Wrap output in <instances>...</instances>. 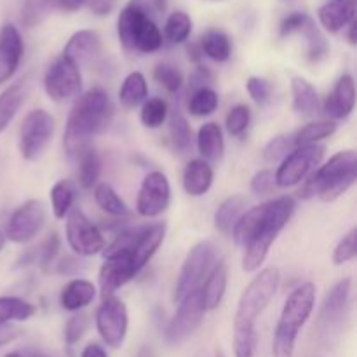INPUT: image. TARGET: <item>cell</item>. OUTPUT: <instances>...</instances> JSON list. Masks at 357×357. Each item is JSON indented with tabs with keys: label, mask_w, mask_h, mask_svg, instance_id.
<instances>
[{
	"label": "cell",
	"mask_w": 357,
	"mask_h": 357,
	"mask_svg": "<svg viewBox=\"0 0 357 357\" xmlns=\"http://www.w3.org/2000/svg\"><path fill=\"white\" fill-rule=\"evenodd\" d=\"M295 199L289 195L264 202L248 209L241 215L232 229V237L237 246L244 250L243 268L246 272H257L267 260L271 246L279 234L286 229L295 213Z\"/></svg>",
	"instance_id": "6da1fadb"
},
{
	"label": "cell",
	"mask_w": 357,
	"mask_h": 357,
	"mask_svg": "<svg viewBox=\"0 0 357 357\" xmlns=\"http://www.w3.org/2000/svg\"><path fill=\"white\" fill-rule=\"evenodd\" d=\"M114 107L110 96L101 87H93L77 98L66 121L63 145L70 155H75L89 145L91 139L110 124Z\"/></svg>",
	"instance_id": "7a4b0ae2"
},
{
	"label": "cell",
	"mask_w": 357,
	"mask_h": 357,
	"mask_svg": "<svg viewBox=\"0 0 357 357\" xmlns=\"http://www.w3.org/2000/svg\"><path fill=\"white\" fill-rule=\"evenodd\" d=\"M357 180V155L354 150H342L328 162L317 167L300 190V197H317L323 202H333L351 190Z\"/></svg>",
	"instance_id": "3957f363"
},
{
	"label": "cell",
	"mask_w": 357,
	"mask_h": 357,
	"mask_svg": "<svg viewBox=\"0 0 357 357\" xmlns=\"http://www.w3.org/2000/svg\"><path fill=\"white\" fill-rule=\"evenodd\" d=\"M314 307H316V286L312 282H303L289 293L274 331L272 356L295 357L300 330L312 316Z\"/></svg>",
	"instance_id": "277c9868"
},
{
	"label": "cell",
	"mask_w": 357,
	"mask_h": 357,
	"mask_svg": "<svg viewBox=\"0 0 357 357\" xmlns=\"http://www.w3.org/2000/svg\"><path fill=\"white\" fill-rule=\"evenodd\" d=\"M117 33L119 40L128 51L142 54L159 51L164 42L162 31L159 30L155 21L131 3H128L119 14Z\"/></svg>",
	"instance_id": "5b68a950"
},
{
	"label": "cell",
	"mask_w": 357,
	"mask_h": 357,
	"mask_svg": "<svg viewBox=\"0 0 357 357\" xmlns=\"http://www.w3.org/2000/svg\"><path fill=\"white\" fill-rule=\"evenodd\" d=\"M281 284V274L275 267L260 271L257 278L244 288L237 303L234 324L237 326H257V319L267 309Z\"/></svg>",
	"instance_id": "8992f818"
},
{
	"label": "cell",
	"mask_w": 357,
	"mask_h": 357,
	"mask_svg": "<svg viewBox=\"0 0 357 357\" xmlns=\"http://www.w3.org/2000/svg\"><path fill=\"white\" fill-rule=\"evenodd\" d=\"M352 309V279L338 281L324 296L317 317V331L321 338L330 342L344 331Z\"/></svg>",
	"instance_id": "52a82bcc"
},
{
	"label": "cell",
	"mask_w": 357,
	"mask_h": 357,
	"mask_svg": "<svg viewBox=\"0 0 357 357\" xmlns=\"http://www.w3.org/2000/svg\"><path fill=\"white\" fill-rule=\"evenodd\" d=\"M216 261L215 246L208 241H201L195 244L185 257L181 265L180 275H178L176 288H174V302L180 303L185 296L197 291L204 282L206 275L209 274L211 267Z\"/></svg>",
	"instance_id": "ba28073f"
},
{
	"label": "cell",
	"mask_w": 357,
	"mask_h": 357,
	"mask_svg": "<svg viewBox=\"0 0 357 357\" xmlns=\"http://www.w3.org/2000/svg\"><path fill=\"white\" fill-rule=\"evenodd\" d=\"M324 159V146L321 145H302L295 146L274 173L275 185L282 188L295 187L305 181Z\"/></svg>",
	"instance_id": "9c48e42d"
},
{
	"label": "cell",
	"mask_w": 357,
	"mask_h": 357,
	"mask_svg": "<svg viewBox=\"0 0 357 357\" xmlns=\"http://www.w3.org/2000/svg\"><path fill=\"white\" fill-rule=\"evenodd\" d=\"M54 135V119L49 112L37 108L24 117L20 129V153L24 160L33 162L42 157Z\"/></svg>",
	"instance_id": "30bf717a"
},
{
	"label": "cell",
	"mask_w": 357,
	"mask_h": 357,
	"mask_svg": "<svg viewBox=\"0 0 357 357\" xmlns=\"http://www.w3.org/2000/svg\"><path fill=\"white\" fill-rule=\"evenodd\" d=\"M206 312L208 310H206L204 303H202L199 289L190 293L188 296H185L178 303V310L171 317L169 323H167L166 330H164V340H166V344L173 345V347L185 344L199 330V326L204 321Z\"/></svg>",
	"instance_id": "8fae6325"
},
{
	"label": "cell",
	"mask_w": 357,
	"mask_h": 357,
	"mask_svg": "<svg viewBox=\"0 0 357 357\" xmlns=\"http://www.w3.org/2000/svg\"><path fill=\"white\" fill-rule=\"evenodd\" d=\"M82 75L80 68L66 56H58L51 61L44 73V91L49 100L63 103L80 93Z\"/></svg>",
	"instance_id": "7c38bea8"
},
{
	"label": "cell",
	"mask_w": 357,
	"mask_h": 357,
	"mask_svg": "<svg viewBox=\"0 0 357 357\" xmlns=\"http://www.w3.org/2000/svg\"><path fill=\"white\" fill-rule=\"evenodd\" d=\"M66 218L65 232L68 246L79 257H94L107 246L103 234L84 215L82 209L72 208Z\"/></svg>",
	"instance_id": "4fadbf2b"
},
{
	"label": "cell",
	"mask_w": 357,
	"mask_h": 357,
	"mask_svg": "<svg viewBox=\"0 0 357 357\" xmlns=\"http://www.w3.org/2000/svg\"><path fill=\"white\" fill-rule=\"evenodd\" d=\"M129 316L128 307L115 295L103 298L96 310V330L101 340L110 349L122 347L128 335Z\"/></svg>",
	"instance_id": "5bb4252c"
},
{
	"label": "cell",
	"mask_w": 357,
	"mask_h": 357,
	"mask_svg": "<svg viewBox=\"0 0 357 357\" xmlns=\"http://www.w3.org/2000/svg\"><path fill=\"white\" fill-rule=\"evenodd\" d=\"M45 223V208L40 201H26L7 220L3 236L14 244H26L40 234Z\"/></svg>",
	"instance_id": "9a60e30c"
},
{
	"label": "cell",
	"mask_w": 357,
	"mask_h": 357,
	"mask_svg": "<svg viewBox=\"0 0 357 357\" xmlns=\"http://www.w3.org/2000/svg\"><path fill=\"white\" fill-rule=\"evenodd\" d=\"M171 204V185L162 171H150L142 181L136 211L143 218H157Z\"/></svg>",
	"instance_id": "2e32d148"
},
{
	"label": "cell",
	"mask_w": 357,
	"mask_h": 357,
	"mask_svg": "<svg viewBox=\"0 0 357 357\" xmlns=\"http://www.w3.org/2000/svg\"><path fill=\"white\" fill-rule=\"evenodd\" d=\"M129 250H131V248H129ZM129 250L103 255L105 261L103 265H101L100 279H98V281H100V289L103 298L115 295L117 289H121L122 286L128 284L131 279H135L136 275L139 274Z\"/></svg>",
	"instance_id": "e0dca14e"
},
{
	"label": "cell",
	"mask_w": 357,
	"mask_h": 357,
	"mask_svg": "<svg viewBox=\"0 0 357 357\" xmlns=\"http://www.w3.org/2000/svg\"><path fill=\"white\" fill-rule=\"evenodd\" d=\"M24 54L23 37L14 24L7 23L0 28V84L14 77Z\"/></svg>",
	"instance_id": "ac0fdd59"
},
{
	"label": "cell",
	"mask_w": 357,
	"mask_h": 357,
	"mask_svg": "<svg viewBox=\"0 0 357 357\" xmlns=\"http://www.w3.org/2000/svg\"><path fill=\"white\" fill-rule=\"evenodd\" d=\"M356 107V82L352 75L344 73L335 84L333 91L324 101V114L331 121H344Z\"/></svg>",
	"instance_id": "d6986e66"
},
{
	"label": "cell",
	"mask_w": 357,
	"mask_h": 357,
	"mask_svg": "<svg viewBox=\"0 0 357 357\" xmlns=\"http://www.w3.org/2000/svg\"><path fill=\"white\" fill-rule=\"evenodd\" d=\"M101 52V38L94 30H79L68 38L63 56L72 59L77 66L91 61Z\"/></svg>",
	"instance_id": "ffe728a7"
},
{
	"label": "cell",
	"mask_w": 357,
	"mask_h": 357,
	"mask_svg": "<svg viewBox=\"0 0 357 357\" xmlns=\"http://www.w3.org/2000/svg\"><path fill=\"white\" fill-rule=\"evenodd\" d=\"M227 284H229L227 265L223 264V261H215V265L211 267L209 274L206 275L202 286L199 288V293H201V298L206 310H215L216 307L222 303L227 291Z\"/></svg>",
	"instance_id": "44dd1931"
},
{
	"label": "cell",
	"mask_w": 357,
	"mask_h": 357,
	"mask_svg": "<svg viewBox=\"0 0 357 357\" xmlns=\"http://www.w3.org/2000/svg\"><path fill=\"white\" fill-rule=\"evenodd\" d=\"M213 167L208 160L194 159L187 164L183 171V188L190 197H202L213 185Z\"/></svg>",
	"instance_id": "7402d4cb"
},
{
	"label": "cell",
	"mask_w": 357,
	"mask_h": 357,
	"mask_svg": "<svg viewBox=\"0 0 357 357\" xmlns=\"http://www.w3.org/2000/svg\"><path fill=\"white\" fill-rule=\"evenodd\" d=\"M321 26L330 33H338L356 20V0H342L323 6L317 13Z\"/></svg>",
	"instance_id": "603a6c76"
},
{
	"label": "cell",
	"mask_w": 357,
	"mask_h": 357,
	"mask_svg": "<svg viewBox=\"0 0 357 357\" xmlns=\"http://www.w3.org/2000/svg\"><path fill=\"white\" fill-rule=\"evenodd\" d=\"M96 296V286L87 279H72L59 295V303L68 312H79L86 309Z\"/></svg>",
	"instance_id": "cb8c5ba5"
},
{
	"label": "cell",
	"mask_w": 357,
	"mask_h": 357,
	"mask_svg": "<svg viewBox=\"0 0 357 357\" xmlns=\"http://www.w3.org/2000/svg\"><path fill=\"white\" fill-rule=\"evenodd\" d=\"M197 150L202 159L208 162H216L225 152V138L223 131L216 122H206L197 132Z\"/></svg>",
	"instance_id": "d4e9b609"
},
{
	"label": "cell",
	"mask_w": 357,
	"mask_h": 357,
	"mask_svg": "<svg viewBox=\"0 0 357 357\" xmlns=\"http://www.w3.org/2000/svg\"><path fill=\"white\" fill-rule=\"evenodd\" d=\"M146 96H149V84H146L145 75L142 72L129 73L119 89V101L122 107L132 110L145 103Z\"/></svg>",
	"instance_id": "484cf974"
},
{
	"label": "cell",
	"mask_w": 357,
	"mask_h": 357,
	"mask_svg": "<svg viewBox=\"0 0 357 357\" xmlns=\"http://www.w3.org/2000/svg\"><path fill=\"white\" fill-rule=\"evenodd\" d=\"M26 100V89L23 84H13L0 93V135L9 128Z\"/></svg>",
	"instance_id": "4316f807"
},
{
	"label": "cell",
	"mask_w": 357,
	"mask_h": 357,
	"mask_svg": "<svg viewBox=\"0 0 357 357\" xmlns=\"http://www.w3.org/2000/svg\"><path fill=\"white\" fill-rule=\"evenodd\" d=\"M293 93V108L302 115L316 114L319 108V94L317 89L303 77H293L291 79Z\"/></svg>",
	"instance_id": "83f0119b"
},
{
	"label": "cell",
	"mask_w": 357,
	"mask_h": 357,
	"mask_svg": "<svg viewBox=\"0 0 357 357\" xmlns=\"http://www.w3.org/2000/svg\"><path fill=\"white\" fill-rule=\"evenodd\" d=\"M199 49H201L202 54H206L216 63H225L232 56V42H230L229 35L222 30L206 31L201 37Z\"/></svg>",
	"instance_id": "f1b7e54d"
},
{
	"label": "cell",
	"mask_w": 357,
	"mask_h": 357,
	"mask_svg": "<svg viewBox=\"0 0 357 357\" xmlns=\"http://www.w3.org/2000/svg\"><path fill=\"white\" fill-rule=\"evenodd\" d=\"M79 171H77V180L79 185L86 190L96 187L98 180H100L101 174V157L91 146H86L84 150H80L79 153Z\"/></svg>",
	"instance_id": "f546056e"
},
{
	"label": "cell",
	"mask_w": 357,
	"mask_h": 357,
	"mask_svg": "<svg viewBox=\"0 0 357 357\" xmlns=\"http://www.w3.org/2000/svg\"><path fill=\"white\" fill-rule=\"evenodd\" d=\"M244 206H246V199L243 195H230V197H227L215 213L216 229L222 234L232 232L234 225H236L237 220L243 215Z\"/></svg>",
	"instance_id": "4dcf8cb0"
},
{
	"label": "cell",
	"mask_w": 357,
	"mask_h": 357,
	"mask_svg": "<svg viewBox=\"0 0 357 357\" xmlns=\"http://www.w3.org/2000/svg\"><path fill=\"white\" fill-rule=\"evenodd\" d=\"M35 314V307L20 296H0V328L10 323L28 321Z\"/></svg>",
	"instance_id": "1f68e13d"
},
{
	"label": "cell",
	"mask_w": 357,
	"mask_h": 357,
	"mask_svg": "<svg viewBox=\"0 0 357 357\" xmlns=\"http://www.w3.org/2000/svg\"><path fill=\"white\" fill-rule=\"evenodd\" d=\"M77 199V185L72 180H59L51 188V209L58 220L65 218Z\"/></svg>",
	"instance_id": "d6a6232c"
},
{
	"label": "cell",
	"mask_w": 357,
	"mask_h": 357,
	"mask_svg": "<svg viewBox=\"0 0 357 357\" xmlns=\"http://www.w3.org/2000/svg\"><path fill=\"white\" fill-rule=\"evenodd\" d=\"M94 201H96V204L100 206L105 213H108V215L112 216L124 218V216L131 215L128 204L122 201L121 195L115 192V188L112 187L110 183L101 181V183H98L96 187H94Z\"/></svg>",
	"instance_id": "836d02e7"
},
{
	"label": "cell",
	"mask_w": 357,
	"mask_h": 357,
	"mask_svg": "<svg viewBox=\"0 0 357 357\" xmlns=\"http://www.w3.org/2000/svg\"><path fill=\"white\" fill-rule=\"evenodd\" d=\"M335 131H337V122L333 121L310 122L293 135V142H295V146L317 145L321 139L333 136Z\"/></svg>",
	"instance_id": "e575fe53"
},
{
	"label": "cell",
	"mask_w": 357,
	"mask_h": 357,
	"mask_svg": "<svg viewBox=\"0 0 357 357\" xmlns=\"http://www.w3.org/2000/svg\"><path fill=\"white\" fill-rule=\"evenodd\" d=\"M220 98L215 89L211 87H199V89L192 91V96L188 100V112L195 117H208V115L215 114L218 108Z\"/></svg>",
	"instance_id": "d590c367"
},
{
	"label": "cell",
	"mask_w": 357,
	"mask_h": 357,
	"mask_svg": "<svg viewBox=\"0 0 357 357\" xmlns=\"http://www.w3.org/2000/svg\"><path fill=\"white\" fill-rule=\"evenodd\" d=\"M192 33V20L183 10H174L169 14L164 24V37L171 44H183Z\"/></svg>",
	"instance_id": "8d00e7d4"
},
{
	"label": "cell",
	"mask_w": 357,
	"mask_h": 357,
	"mask_svg": "<svg viewBox=\"0 0 357 357\" xmlns=\"http://www.w3.org/2000/svg\"><path fill=\"white\" fill-rule=\"evenodd\" d=\"M171 143L178 153H185L192 146V128L180 112H173L169 119Z\"/></svg>",
	"instance_id": "74e56055"
},
{
	"label": "cell",
	"mask_w": 357,
	"mask_h": 357,
	"mask_svg": "<svg viewBox=\"0 0 357 357\" xmlns=\"http://www.w3.org/2000/svg\"><path fill=\"white\" fill-rule=\"evenodd\" d=\"M257 326H236L234 324V357H255V354H257Z\"/></svg>",
	"instance_id": "f35d334b"
},
{
	"label": "cell",
	"mask_w": 357,
	"mask_h": 357,
	"mask_svg": "<svg viewBox=\"0 0 357 357\" xmlns=\"http://www.w3.org/2000/svg\"><path fill=\"white\" fill-rule=\"evenodd\" d=\"M169 108L162 98H149L145 103L142 105V112H139V119L142 124L149 129H157L166 122Z\"/></svg>",
	"instance_id": "ab89813d"
},
{
	"label": "cell",
	"mask_w": 357,
	"mask_h": 357,
	"mask_svg": "<svg viewBox=\"0 0 357 357\" xmlns=\"http://www.w3.org/2000/svg\"><path fill=\"white\" fill-rule=\"evenodd\" d=\"M300 33L305 35L307 38V58H309L310 61H319V59H323L324 56L328 54L326 38L321 35V31L317 30V26L314 24L312 20L307 23V26L303 28Z\"/></svg>",
	"instance_id": "60d3db41"
},
{
	"label": "cell",
	"mask_w": 357,
	"mask_h": 357,
	"mask_svg": "<svg viewBox=\"0 0 357 357\" xmlns=\"http://www.w3.org/2000/svg\"><path fill=\"white\" fill-rule=\"evenodd\" d=\"M250 122H251L250 107H246V105H236V107L230 108V112L227 114L225 128L230 136H234V138H241V136L248 131V128H250Z\"/></svg>",
	"instance_id": "b9f144b4"
},
{
	"label": "cell",
	"mask_w": 357,
	"mask_h": 357,
	"mask_svg": "<svg viewBox=\"0 0 357 357\" xmlns=\"http://www.w3.org/2000/svg\"><path fill=\"white\" fill-rule=\"evenodd\" d=\"M153 79L169 93H176L183 86V75H181L180 70L173 65H167V63H160L153 68Z\"/></svg>",
	"instance_id": "7bdbcfd3"
},
{
	"label": "cell",
	"mask_w": 357,
	"mask_h": 357,
	"mask_svg": "<svg viewBox=\"0 0 357 357\" xmlns=\"http://www.w3.org/2000/svg\"><path fill=\"white\" fill-rule=\"evenodd\" d=\"M293 149H295L293 136H286V135L274 136V138L264 146V159L267 160V162H278V160L284 159Z\"/></svg>",
	"instance_id": "ee69618b"
},
{
	"label": "cell",
	"mask_w": 357,
	"mask_h": 357,
	"mask_svg": "<svg viewBox=\"0 0 357 357\" xmlns=\"http://www.w3.org/2000/svg\"><path fill=\"white\" fill-rule=\"evenodd\" d=\"M357 255V230L352 227L347 234L340 239V243L335 246L333 250V264L335 265H344L349 264L356 258Z\"/></svg>",
	"instance_id": "f6af8a7d"
},
{
	"label": "cell",
	"mask_w": 357,
	"mask_h": 357,
	"mask_svg": "<svg viewBox=\"0 0 357 357\" xmlns=\"http://www.w3.org/2000/svg\"><path fill=\"white\" fill-rule=\"evenodd\" d=\"M59 237L58 234L52 232L51 236L47 237V239L44 241V243L40 244V248H33V260L35 264L42 265V267H47V265H51L52 261H54V258L58 257L59 253Z\"/></svg>",
	"instance_id": "bcb514c9"
},
{
	"label": "cell",
	"mask_w": 357,
	"mask_h": 357,
	"mask_svg": "<svg viewBox=\"0 0 357 357\" xmlns=\"http://www.w3.org/2000/svg\"><path fill=\"white\" fill-rule=\"evenodd\" d=\"M89 326V317L82 312H77L75 316L70 317L65 324V330H63V338L68 345H75L80 338L84 337V333L87 331Z\"/></svg>",
	"instance_id": "7dc6e473"
},
{
	"label": "cell",
	"mask_w": 357,
	"mask_h": 357,
	"mask_svg": "<svg viewBox=\"0 0 357 357\" xmlns=\"http://www.w3.org/2000/svg\"><path fill=\"white\" fill-rule=\"evenodd\" d=\"M246 89L248 94L251 96V100L257 105H265L271 100L272 86L268 80L261 79V77H250V79L246 80Z\"/></svg>",
	"instance_id": "c3c4849f"
},
{
	"label": "cell",
	"mask_w": 357,
	"mask_h": 357,
	"mask_svg": "<svg viewBox=\"0 0 357 357\" xmlns=\"http://www.w3.org/2000/svg\"><path fill=\"white\" fill-rule=\"evenodd\" d=\"M310 20H312V17L307 16L305 13L289 14V16H286L284 20H282L281 26H279V33H281V37H289V35L293 33H300V31L307 26V23H309Z\"/></svg>",
	"instance_id": "681fc988"
},
{
	"label": "cell",
	"mask_w": 357,
	"mask_h": 357,
	"mask_svg": "<svg viewBox=\"0 0 357 357\" xmlns=\"http://www.w3.org/2000/svg\"><path fill=\"white\" fill-rule=\"evenodd\" d=\"M275 185V176L272 169H260L251 178V192L255 195H265Z\"/></svg>",
	"instance_id": "f907efd6"
},
{
	"label": "cell",
	"mask_w": 357,
	"mask_h": 357,
	"mask_svg": "<svg viewBox=\"0 0 357 357\" xmlns=\"http://www.w3.org/2000/svg\"><path fill=\"white\" fill-rule=\"evenodd\" d=\"M131 6L145 13L149 17H155L166 10V0H131Z\"/></svg>",
	"instance_id": "816d5d0a"
},
{
	"label": "cell",
	"mask_w": 357,
	"mask_h": 357,
	"mask_svg": "<svg viewBox=\"0 0 357 357\" xmlns=\"http://www.w3.org/2000/svg\"><path fill=\"white\" fill-rule=\"evenodd\" d=\"M91 13L96 16H108L117 7V0H86Z\"/></svg>",
	"instance_id": "f5cc1de1"
},
{
	"label": "cell",
	"mask_w": 357,
	"mask_h": 357,
	"mask_svg": "<svg viewBox=\"0 0 357 357\" xmlns=\"http://www.w3.org/2000/svg\"><path fill=\"white\" fill-rule=\"evenodd\" d=\"M211 79V73H209V70L206 68V66H197L195 68V72L192 73L190 77V82H192V91L199 89V87H206V82Z\"/></svg>",
	"instance_id": "db71d44e"
},
{
	"label": "cell",
	"mask_w": 357,
	"mask_h": 357,
	"mask_svg": "<svg viewBox=\"0 0 357 357\" xmlns=\"http://www.w3.org/2000/svg\"><path fill=\"white\" fill-rule=\"evenodd\" d=\"M56 271H58L59 274L73 275V274H77V272L80 271V261L77 260V258L65 257V258H63V260L58 264V268H56Z\"/></svg>",
	"instance_id": "11a10c76"
},
{
	"label": "cell",
	"mask_w": 357,
	"mask_h": 357,
	"mask_svg": "<svg viewBox=\"0 0 357 357\" xmlns=\"http://www.w3.org/2000/svg\"><path fill=\"white\" fill-rule=\"evenodd\" d=\"M17 335H20V330L13 326H2L0 328V347L10 344L13 340H16Z\"/></svg>",
	"instance_id": "9f6ffc18"
},
{
	"label": "cell",
	"mask_w": 357,
	"mask_h": 357,
	"mask_svg": "<svg viewBox=\"0 0 357 357\" xmlns=\"http://www.w3.org/2000/svg\"><path fill=\"white\" fill-rule=\"evenodd\" d=\"M80 357H108V354L101 345L89 344L84 347L82 352H80Z\"/></svg>",
	"instance_id": "6f0895ef"
},
{
	"label": "cell",
	"mask_w": 357,
	"mask_h": 357,
	"mask_svg": "<svg viewBox=\"0 0 357 357\" xmlns=\"http://www.w3.org/2000/svg\"><path fill=\"white\" fill-rule=\"evenodd\" d=\"M56 2H58V6L61 7L63 10H66V13H75V10H79L80 7L84 6L86 0H56Z\"/></svg>",
	"instance_id": "680465c9"
},
{
	"label": "cell",
	"mask_w": 357,
	"mask_h": 357,
	"mask_svg": "<svg viewBox=\"0 0 357 357\" xmlns=\"http://www.w3.org/2000/svg\"><path fill=\"white\" fill-rule=\"evenodd\" d=\"M135 357H157V354L152 347H149V345H143V347L136 352Z\"/></svg>",
	"instance_id": "91938a15"
},
{
	"label": "cell",
	"mask_w": 357,
	"mask_h": 357,
	"mask_svg": "<svg viewBox=\"0 0 357 357\" xmlns=\"http://www.w3.org/2000/svg\"><path fill=\"white\" fill-rule=\"evenodd\" d=\"M347 38L352 45H356V20L347 24Z\"/></svg>",
	"instance_id": "94428289"
},
{
	"label": "cell",
	"mask_w": 357,
	"mask_h": 357,
	"mask_svg": "<svg viewBox=\"0 0 357 357\" xmlns=\"http://www.w3.org/2000/svg\"><path fill=\"white\" fill-rule=\"evenodd\" d=\"M3 357H38L37 354H31L30 351H10Z\"/></svg>",
	"instance_id": "6125c7cd"
},
{
	"label": "cell",
	"mask_w": 357,
	"mask_h": 357,
	"mask_svg": "<svg viewBox=\"0 0 357 357\" xmlns=\"http://www.w3.org/2000/svg\"><path fill=\"white\" fill-rule=\"evenodd\" d=\"M6 236H3V232H2V230H0V251H2L3 250V246H6Z\"/></svg>",
	"instance_id": "be15d7a7"
},
{
	"label": "cell",
	"mask_w": 357,
	"mask_h": 357,
	"mask_svg": "<svg viewBox=\"0 0 357 357\" xmlns=\"http://www.w3.org/2000/svg\"><path fill=\"white\" fill-rule=\"evenodd\" d=\"M215 357H223V354L220 351H216V356Z\"/></svg>",
	"instance_id": "e7e4bbea"
},
{
	"label": "cell",
	"mask_w": 357,
	"mask_h": 357,
	"mask_svg": "<svg viewBox=\"0 0 357 357\" xmlns=\"http://www.w3.org/2000/svg\"><path fill=\"white\" fill-rule=\"evenodd\" d=\"M335 2H342V0H335Z\"/></svg>",
	"instance_id": "03108f58"
},
{
	"label": "cell",
	"mask_w": 357,
	"mask_h": 357,
	"mask_svg": "<svg viewBox=\"0 0 357 357\" xmlns=\"http://www.w3.org/2000/svg\"><path fill=\"white\" fill-rule=\"evenodd\" d=\"M38 357H44V356H38Z\"/></svg>",
	"instance_id": "003e7915"
}]
</instances>
